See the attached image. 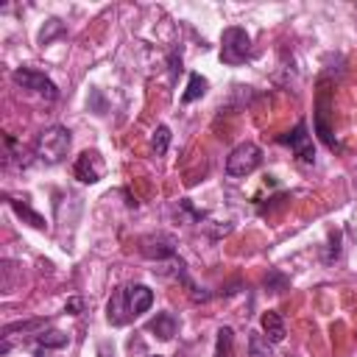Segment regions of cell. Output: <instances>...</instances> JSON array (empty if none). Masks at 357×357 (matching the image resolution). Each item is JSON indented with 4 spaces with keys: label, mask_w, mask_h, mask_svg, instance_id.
Returning a JSON list of instances; mask_svg holds the SVG:
<instances>
[{
    "label": "cell",
    "mask_w": 357,
    "mask_h": 357,
    "mask_svg": "<svg viewBox=\"0 0 357 357\" xmlns=\"http://www.w3.org/2000/svg\"><path fill=\"white\" fill-rule=\"evenodd\" d=\"M259 324H262V332H265V337H268L271 343H282V340H284V318H282L276 310L262 312Z\"/></svg>",
    "instance_id": "9c48e42d"
},
{
    "label": "cell",
    "mask_w": 357,
    "mask_h": 357,
    "mask_svg": "<svg viewBox=\"0 0 357 357\" xmlns=\"http://www.w3.org/2000/svg\"><path fill=\"white\" fill-rule=\"evenodd\" d=\"M11 78H14L17 86H22V89H28V92H33V95H39V98H45V100H56V98H59L56 84H53L45 73H39V70L17 67V70L11 73Z\"/></svg>",
    "instance_id": "5b68a950"
},
{
    "label": "cell",
    "mask_w": 357,
    "mask_h": 357,
    "mask_svg": "<svg viewBox=\"0 0 357 357\" xmlns=\"http://www.w3.org/2000/svg\"><path fill=\"white\" fill-rule=\"evenodd\" d=\"M103 170H106V165H103V156H100L98 151H84V153L75 159V165H73L75 178L84 181V184H95V181H100Z\"/></svg>",
    "instance_id": "52a82bcc"
},
{
    "label": "cell",
    "mask_w": 357,
    "mask_h": 357,
    "mask_svg": "<svg viewBox=\"0 0 357 357\" xmlns=\"http://www.w3.org/2000/svg\"><path fill=\"white\" fill-rule=\"evenodd\" d=\"M167 145H170V128H167V126H159V128L153 131V153L162 156V153L167 151Z\"/></svg>",
    "instance_id": "ac0fdd59"
},
{
    "label": "cell",
    "mask_w": 357,
    "mask_h": 357,
    "mask_svg": "<svg viewBox=\"0 0 357 357\" xmlns=\"http://www.w3.org/2000/svg\"><path fill=\"white\" fill-rule=\"evenodd\" d=\"M251 56H254V50H251V36H248L243 28H237V25L226 28L223 36H220V61L229 64V67H237V64L248 61Z\"/></svg>",
    "instance_id": "3957f363"
},
{
    "label": "cell",
    "mask_w": 357,
    "mask_h": 357,
    "mask_svg": "<svg viewBox=\"0 0 357 357\" xmlns=\"http://www.w3.org/2000/svg\"><path fill=\"white\" fill-rule=\"evenodd\" d=\"M45 321L42 318H33V321H17V324H6L3 326V340H8L14 332H28V329H36V326H42Z\"/></svg>",
    "instance_id": "e0dca14e"
},
{
    "label": "cell",
    "mask_w": 357,
    "mask_h": 357,
    "mask_svg": "<svg viewBox=\"0 0 357 357\" xmlns=\"http://www.w3.org/2000/svg\"><path fill=\"white\" fill-rule=\"evenodd\" d=\"M142 254L151 257V259H167V257H176V248H173L170 240H162V237L153 240L151 237V240L142 243Z\"/></svg>",
    "instance_id": "8fae6325"
},
{
    "label": "cell",
    "mask_w": 357,
    "mask_h": 357,
    "mask_svg": "<svg viewBox=\"0 0 357 357\" xmlns=\"http://www.w3.org/2000/svg\"><path fill=\"white\" fill-rule=\"evenodd\" d=\"M279 142H284V145H290V151L301 159V162H307V165H312L315 162V148H312V137L307 134V123L301 120V123H296V128L290 131V134H284V137H279Z\"/></svg>",
    "instance_id": "8992f818"
},
{
    "label": "cell",
    "mask_w": 357,
    "mask_h": 357,
    "mask_svg": "<svg viewBox=\"0 0 357 357\" xmlns=\"http://www.w3.org/2000/svg\"><path fill=\"white\" fill-rule=\"evenodd\" d=\"M326 103H329V98H326V92H321L318 95V114H315V128H318V134H321V139L326 142V148H337V142L332 139V131H329V126H326Z\"/></svg>",
    "instance_id": "30bf717a"
},
{
    "label": "cell",
    "mask_w": 357,
    "mask_h": 357,
    "mask_svg": "<svg viewBox=\"0 0 357 357\" xmlns=\"http://www.w3.org/2000/svg\"><path fill=\"white\" fill-rule=\"evenodd\" d=\"M73 137L64 126H47L45 131H39L36 142H33V156L42 165H61L70 153Z\"/></svg>",
    "instance_id": "7a4b0ae2"
},
{
    "label": "cell",
    "mask_w": 357,
    "mask_h": 357,
    "mask_svg": "<svg viewBox=\"0 0 357 357\" xmlns=\"http://www.w3.org/2000/svg\"><path fill=\"white\" fill-rule=\"evenodd\" d=\"M81 310H84V301L81 298H70L67 301V312L70 315H81Z\"/></svg>",
    "instance_id": "d6986e66"
},
{
    "label": "cell",
    "mask_w": 357,
    "mask_h": 357,
    "mask_svg": "<svg viewBox=\"0 0 357 357\" xmlns=\"http://www.w3.org/2000/svg\"><path fill=\"white\" fill-rule=\"evenodd\" d=\"M153 357H162V354H153Z\"/></svg>",
    "instance_id": "ffe728a7"
},
{
    "label": "cell",
    "mask_w": 357,
    "mask_h": 357,
    "mask_svg": "<svg viewBox=\"0 0 357 357\" xmlns=\"http://www.w3.org/2000/svg\"><path fill=\"white\" fill-rule=\"evenodd\" d=\"M231 346H234V332L229 326L218 329V346H215V357H231Z\"/></svg>",
    "instance_id": "9a60e30c"
},
{
    "label": "cell",
    "mask_w": 357,
    "mask_h": 357,
    "mask_svg": "<svg viewBox=\"0 0 357 357\" xmlns=\"http://www.w3.org/2000/svg\"><path fill=\"white\" fill-rule=\"evenodd\" d=\"M178 329V321L173 312H156L151 321H148V332H153L159 340H170Z\"/></svg>",
    "instance_id": "ba28073f"
},
{
    "label": "cell",
    "mask_w": 357,
    "mask_h": 357,
    "mask_svg": "<svg viewBox=\"0 0 357 357\" xmlns=\"http://www.w3.org/2000/svg\"><path fill=\"white\" fill-rule=\"evenodd\" d=\"M259 165H262V151H259V145H254V142H240V145L229 153V159H226V173H229L231 178H243V176H251Z\"/></svg>",
    "instance_id": "277c9868"
},
{
    "label": "cell",
    "mask_w": 357,
    "mask_h": 357,
    "mask_svg": "<svg viewBox=\"0 0 357 357\" xmlns=\"http://www.w3.org/2000/svg\"><path fill=\"white\" fill-rule=\"evenodd\" d=\"M67 343H70V337H67L64 332H59V329L42 332V335L36 337V346H39V349H61V346H67Z\"/></svg>",
    "instance_id": "5bb4252c"
},
{
    "label": "cell",
    "mask_w": 357,
    "mask_h": 357,
    "mask_svg": "<svg viewBox=\"0 0 357 357\" xmlns=\"http://www.w3.org/2000/svg\"><path fill=\"white\" fill-rule=\"evenodd\" d=\"M153 304V290L148 284H123L112 293L109 304H106V321L112 326H126L128 321H134L137 315H142L145 310H151Z\"/></svg>",
    "instance_id": "6da1fadb"
},
{
    "label": "cell",
    "mask_w": 357,
    "mask_h": 357,
    "mask_svg": "<svg viewBox=\"0 0 357 357\" xmlns=\"http://www.w3.org/2000/svg\"><path fill=\"white\" fill-rule=\"evenodd\" d=\"M271 340L262 332H251L248 335V357H271Z\"/></svg>",
    "instance_id": "4fadbf2b"
},
{
    "label": "cell",
    "mask_w": 357,
    "mask_h": 357,
    "mask_svg": "<svg viewBox=\"0 0 357 357\" xmlns=\"http://www.w3.org/2000/svg\"><path fill=\"white\" fill-rule=\"evenodd\" d=\"M8 204H11V209H14L20 218H25L33 229H45V218H42V215H36L33 209H28L25 204H20V201H14V198H8Z\"/></svg>",
    "instance_id": "2e32d148"
},
{
    "label": "cell",
    "mask_w": 357,
    "mask_h": 357,
    "mask_svg": "<svg viewBox=\"0 0 357 357\" xmlns=\"http://www.w3.org/2000/svg\"><path fill=\"white\" fill-rule=\"evenodd\" d=\"M206 78L204 75H198V73H192L190 75V84H187V89H184V95H181V103H192V100H198V98H204L206 95Z\"/></svg>",
    "instance_id": "7c38bea8"
}]
</instances>
